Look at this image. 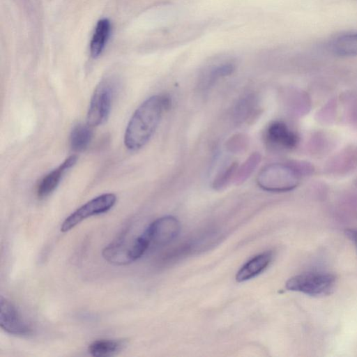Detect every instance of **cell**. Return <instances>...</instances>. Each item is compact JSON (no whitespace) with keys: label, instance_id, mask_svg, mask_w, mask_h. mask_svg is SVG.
I'll use <instances>...</instances> for the list:
<instances>
[{"label":"cell","instance_id":"6da1fadb","mask_svg":"<svg viewBox=\"0 0 357 357\" xmlns=\"http://www.w3.org/2000/svg\"><path fill=\"white\" fill-rule=\"evenodd\" d=\"M170 100L164 95H155L144 100L135 111L128 123L124 144L131 151L142 148L155 132Z\"/></svg>","mask_w":357,"mask_h":357},{"label":"cell","instance_id":"7a4b0ae2","mask_svg":"<svg viewBox=\"0 0 357 357\" xmlns=\"http://www.w3.org/2000/svg\"><path fill=\"white\" fill-rule=\"evenodd\" d=\"M301 174L297 168L284 164H271L259 173L257 183L264 190L287 192L299 184Z\"/></svg>","mask_w":357,"mask_h":357},{"label":"cell","instance_id":"3957f363","mask_svg":"<svg viewBox=\"0 0 357 357\" xmlns=\"http://www.w3.org/2000/svg\"><path fill=\"white\" fill-rule=\"evenodd\" d=\"M116 87V79L112 77L101 80L96 87L86 115L87 123L91 127L100 126L108 119Z\"/></svg>","mask_w":357,"mask_h":357},{"label":"cell","instance_id":"277c9868","mask_svg":"<svg viewBox=\"0 0 357 357\" xmlns=\"http://www.w3.org/2000/svg\"><path fill=\"white\" fill-rule=\"evenodd\" d=\"M333 274L323 272H306L290 278L285 287L288 290L318 296L329 294L335 284Z\"/></svg>","mask_w":357,"mask_h":357},{"label":"cell","instance_id":"5b68a950","mask_svg":"<svg viewBox=\"0 0 357 357\" xmlns=\"http://www.w3.org/2000/svg\"><path fill=\"white\" fill-rule=\"evenodd\" d=\"M180 229V223L175 217L166 215L152 222L141 236L146 242L149 251L172 241L178 235Z\"/></svg>","mask_w":357,"mask_h":357},{"label":"cell","instance_id":"8992f818","mask_svg":"<svg viewBox=\"0 0 357 357\" xmlns=\"http://www.w3.org/2000/svg\"><path fill=\"white\" fill-rule=\"evenodd\" d=\"M116 202V196L113 193H105L93 198L64 220L61 226V231L67 232L84 220L107 212L114 206Z\"/></svg>","mask_w":357,"mask_h":357},{"label":"cell","instance_id":"52a82bcc","mask_svg":"<svg viewBox=\"0 0 357 357\" xmlns=\"http://www.w3.org/2000/svg\"><path fill=\"white\" fill-rule=\"evenodd\" d=\"M0 326L6 333L20 337L32 334L31 325L22 317L15 305L8 299L0 298Z\"/></svg>","mask_w":357,"mask_h":357},{"label":"cell","instance_id":"ba28073f","mask_svg":"<svg viewBox=\"0 0 357 357\" xmlns=\"http://www.w3.org/2000/svg\"><path fill=\"white\" fill-rule=\"evenodd\" d=\"M266 141L272 146L283 149L294 148L298 136L282 121H273L266 128Z\"/></svg>","mask_w":357,"mask_h":357},{"label":"cell","instance_id":"9c48e42d","mask_svg":"<svg viewBox=\"0 0 357 357\" xmlns=\"http://www.w3.org/2000/svg\"><path fill=\"white\" fill-rule=\"evenodd\" d=\"M77 160L75 155L68 157L59 167L45 175L37 187L39 198H45L52 194L59 185L64 174L75 165Z\"/></svg>","mask_w":357,"mask_h":357},{"label":"cell","instance_id":"30bf717a","mask_svg":"<svg viewBox=\"0 0 357 357\" xmlns=\"http://www.w3.org/2000/svg\"><path fill=\"white\" fill-rule=\"evenodd\" d=\"M126 231L122 232L115 240L106 245L102 255L108 262L116 265H126L132 263L130 259V244L126 240Z\"/></svg>","mask_w":357,"mask_h":357},{"label":"cell","instance_id":"8fae6325","mask_svg":"<svg viewBox=\"0 0 357 357\" xmlns=\"http://www.w3.org/2000/svg\"><path fill=\"white\" fill-rule=\"evenodd\" d=\"M271 259V252H264L253 257L238 270L236 280L242 282L256 277L266 269Z\"/></svg>","mask_w":357,"mask_h":357},{"label":"cell","instance_id":"7c38bea8","mask_svg":"<svg viewBox=\"0 0 357 357\" xmlns=\"http://www.w3.org/2000/svg\"><path fill=\"white\" fill-rule=\"evenodd\" d=\"M110 21L102 18L98 21L90 43V53L93 58L98 57L103 52L110 36Z\"/></svg>","mask_w":357,"mask_h":357},{"label":"cell","instance_id":"4fadbf2b","mask_svg":"<svg viewBox=\"0 0 357 357\" xmlns=\"http://www.w3.org/2000/svg\"><path fill=\"white\" fill-rule=\"evenodd\" d=\"M126 346L124 340L100 339L88 347L89 353L94 357H107L116 354Z\"/></svg>","mask_w":357,"mask_h":357},{"label":"cell","instance_id":"5bb4252c","mask_svg":"<svg viewBox=\"0 0 357 357\" xmlns=\"http://www.w3.org/2000/svg\"><path fill=\"white\" fill-rule=\"evenodd\" d=\"M331 51L342 56H357V33L340 35L331 45Z\"/></svg>","mask_w":357,"mask_h":357},{"label":"cell","instance_id":"9a60e30c","mask_svg":"<svg viewBox=\"0 0 357 357\" xmlns=\"http://www.w3.org/2000/svg\"><path fill=\"white\" fill-rule=\"evenodd\" d=\"M93 137L91 126L86 124L78 123L71 130L70 144L73 151L82 152L89 145Z\"/></svg>","mask_w":357,"mask_h":357},{"label":"cell","instance_id":"2e32d148","mask_svg":"<svg viewBox=\"0 0 357 357\" xmlns=\"http://www.w3.org/2000/svg\"><path fill=\"white\" fill-rule=\"evenodd\" d=\"M234 66L232 64H225L216 68L211 74L212 79L221 76H225L230 74L234 70Z\"/></svg>","mask_w":357,"mask_h":357},{"label":"cell","instance_id":"e0dca14e","mask_svg":"<svg viewBox=\"0 0 357 357\" xmlns=\"http://www.w3.org/2000/svg\"><path fill=\"white\" fill-rule=\"evenodd\" d=\"M345 235L354 243L357 249V229H348Z\"/></svg>","mask_w":357,"mask_h":357}]
</instances>
